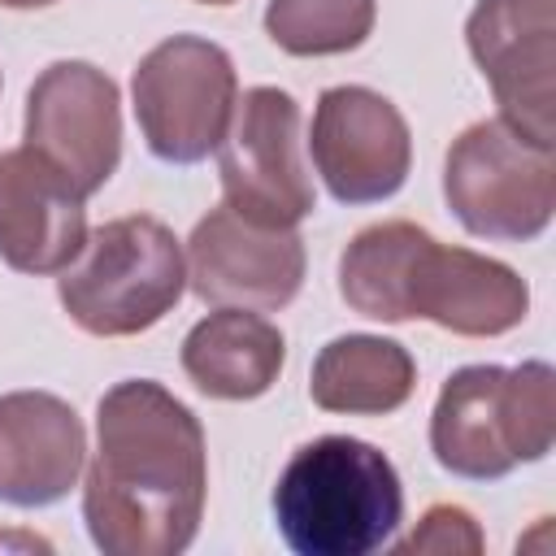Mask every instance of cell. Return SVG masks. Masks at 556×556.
Segmentation results:
<instances>
[{
	"label": "cell",
	"instance_id": "6da1fadb",
	"mask_svg": "<svg viewBox=\"0 0 556 556\" xmlns=\"http://www.w3.org/2000/svg\"><path fill=\"white\" fill-rule=\"evenodd\" d=\"M208 500L200 417L161 382L126 378L96 404V456L83 521L104 556H178L195 543Z\"/></svg>",
	"mask_w": 556,
	"mask_h": 556
},
{
	"label": "cell",
	"instance_id": "7a4b0ae2",
	"mask_svg": "<svg viewBox=\"0 0 556 556\" xmlns=\"http://www.w3.org/2000/svg\"><path fill=\"white\" fill-rule=\"evenodd\" d=\"M339 295L369 321L426 317L465 339L508 334L530 313V287L513 265L447 248L404 217L352 235L339 256Z\"/></svg>",
	"mask_w": 556,
	"mask_h": 556
},
{
	"label": "cell",
	"instance_id": "3957f363",
	"mask_svg": "<svg viewBox=\"0 0 556 556\" xmlns=\"http://www.w3.org/2000/svg\"><path fill=\"white\" fill-rule=\"evenodd\" d=\"M274 521L295 556H369L395 539L404 486L382 447L352 434H321L282 465Z\"/></svg>",
	"mask_w": 556,
	"mask_h": 556
},
{
	"label": "cell",
	"instance_id": "277c9868",
	"mask_svg": "<svg viewBox=\"0 0 556 556\" xmlns=\"http://www.w3.org/2000/svg\"><path fill=\"white\" fill-rule=\"evenodd\" d=\"M556 443V374L547 361L465 365L456 369L430 413L434 460L469 482L508 478L534 465Z\"/></svg>",
	"mask_w": 556,
	"mask_h": 556
},
{
	"label": "cell",
	"instance_id": "5b68a950",
	"mask_svg": "<svg viewBox=\"0 0 556 556\" xmlns=\"http://www.w3.org/2000/svg\"><path fill=\"white\" fill-rule=\"evenodd\" d=\"M187 291V261L161 217L130 213L96 226L61 269L56 295L70 321L96 339L152 330Z\"/></svg>",
	"mask_w": 556,
	"mask_h": 556
},
{
	"label": "cell",
	"instance_id": "8992f818",
	"mask_svg": "<svg viewBox=\"0 0 556 556\" xmlns=\"http://www.w3.org/2000/svg\"><path fill=\"white\" fill-rule=\"evenodd\" d=\"M443 200L469 235L530 243L556 208V156L504 117L473 122L447 148Z\"/></svg>",
	"mask_w": 556,
	"mask_h": 556
},
{
	"label": "cell",
	"instance_id": "52a82bcc",
	"mask_svg": "<svg viewBox=\"0 0 556 556\" xmlns=\"http://www.w3.org/2000/svg\"><path fill=\"white\" fill-rule=\"evenodd\" d=\"M130 96L148 152L165 165H195L222 148L239 78L222 43L204 35H169L135 65Z\"/></svg>",
	"mask_w": 556,
	"mask_h": 556
},
{
	"label": "cell",
	"instance_id": "ba28073f",
	"mask_svg": "<svg viewBox=\"0 0 556 556\" xmlns=\"http://www.w3.org/2000/svg\"><path fill=\"white\" fill-rule=\"evenodd\" d=\"M222 191L235 213L295 230L313 208V178L300 152V104L278 87H248L222 139Z\"/></svg>",
	"mask_w": 556,
	"mask_h": 556
},
{
	"label": "cell",
	"instance_id": "9c48e42d",
	"mask_svg": "<svg viewBox=\"0 0 556 556\" xmlns=\"http://www.w3.org/2000/svg\"><path fill=\"white\" fill-rule=\"evenodd\" d=\"M465 43L500 117L534 143L556 139V0H478Z\"/></svg>",
	"mask_w": 556,
	"mask_h": 556
},
{
	"label": "cell",
	"instance_id": "30bf717a",
	"mask_svg": "<svg viewBox=\"0 0 556 556\" xmlns=\"http://www.w3.org/2000/svg\"><path fill=\"white\" fill-rule=\"evenodd\" d=\"M26 148L96 195L122 161V96L91 61H52L26 91Z\"/></svg>",
	"mask_w": 556,
	"mask_h": 556
},
{
	"label": "cell",
	"instance_id": "8fae6325",
	"mask_svg": "<svg viewBox=\"0 0 556 556\" xmlns=\"http://www.w3.org/2000/svg\"><path fill=\"white\" fill-rule=\"evenodd\" d=\"M308 156L339 204L391 200L413 169L404 113L374 87H326L308 126Z\"/></svg>",
	"mask_w": 556,
	"mask_h": 556
},
{
	"label": "cell",
	"instance_id": "7c38bea8",
	"mask_svg": "<svg viewBox=\"0 0 556 556\" xmlns=\"http://www.w3.org/2000/svg\"><path fill=\"white\" fill-rule=\"evenodd\" d=\"M187 287L217 308L278 313L304 287V239L248 222L222 200L187 239Z\"/></svg>",
	"mask_w": 556,
	"mask_h": 556
},
{
	"label": "cell",
	"instance_id": "4fadbf2b",
	"mask_svg": "<svg viewBox=\"0 0 556 556\" xmlns=\"http://www.w3.org/2000/svg\"><path fill=\"white\" fill-rule=\"evenodd\" d=\"M83 191L39 152H0V261L17 274H61L87 243Z\"/></svg>",
	"mask_w": 556,
	"mask_h": 556
},
{
	"label": "cell",
	"instance_id": "5bb4252c",
	"mask_svg": "<svg viewBox=\"0 0 556 556\" xmlns=\"http://www.w3.org/2000/svg\"><path fill=\"white\" fill-rule=\"evenodd\" d=\"M87 430L52 391L0 395V500L13 508H48L78 486Z\"/></svg>",
	"mask_w": 556,
	"mask_h": 556
},
{
	"label": "cell",
	"instance_id": "9a60e30c",
	"mask_svg": "<svg viewBox=\"0 0 556 556\" xmlns=\"http://www.w3.org/2000/svg\"><path fill=\"white\" fill-rule=\"evenodd\" d=\"M287 361V339L252 308H217L182 339V374L208 400L265 395Z\"/></svg>",
	"mask_w": 556,
	"mask_h": 556
},
{
	"label": "cell",
	"instance_id": "2e32d148",
	"mask_svg": "<svg viewBox=\"0 0 556 556\" xmlns=\"http://www.w3.org/2000/svg\"><path fill=\"white\" fill-rule=\"evenodd\" d=\"M417 387V361L404 343L382 334H339L330 339L308 374V395L326 413L387 417L408 404Z\"/></svg>",
	"mask_w": 556,
	"mask_h": 556
},
{
	"label": "cell",
	"instance_id": "e0dca14e",
	"mask_svg": "<svg viewBox=\"0 0 556 556\" xmlns=\"http://www.w3.org/2000/svg\"><path fill=\"white\" fill-rule=\"evenodd\" d=\"M378 0H269L265 35L291 56H339L369 39Z\"/></svg>",
	"mask_w": 556,
	"mask_h": 556
},
{
	"label": "cell",
	"instance_id": "ac0fdd59",
	"mask_svg": "<svg viewBox=\"0 0 556 556\" xmlns=\"http://www.w3.org/2000/svg\"><path fill=\"white\" fill-rule=\"evenodd\" d=\"M482 547H486V539H482L473 513L460 504H430L421 513V521L413 526V534L395 543V552H404V556H413V552H439V556L469 552V556H478Z\"/></svg>",
	"mask_w": 556,
	"mask_h": 556
},
{
	"label": "cell",
	"instance_id": "d6986e66",
	"mask_svg": "<svg viewBox=\"0 0 556 556\" xmlns=\"http://www.w3.org/2000/svg\"><path fill=\"white\" fill-rule=\"evenodd\" d=\"M4 9H48V4H56V0H0Z\"/></svg>",
	"mask_w": 556,
	"mask_h": 556
},
{
	"label": "cell",
	"instance_id": "ffe728a7",
	"mask_svg": "<svg viewBox=\"0 0 556 556\" xmlns=\"http://www.w3.org/2000/svg\"><path fill=\"white\" fill-rule=\"evenodd\" d=\"M195 4H235V0H195Z\"/></svg>",
	"mask_w": 556,
	"mask_h": 556
}]
</instances>
